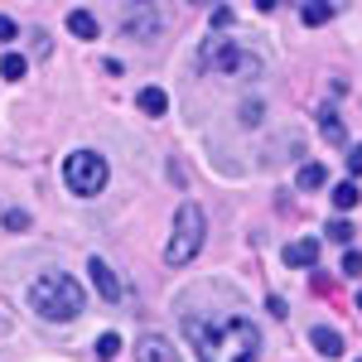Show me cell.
<instances>
[{"label": "cell", "instance_id": "obj_24", "mask_svg": "<svg viewBox=\"0 0 362 362\" xmlns=\"http://www.w3.org/2000/svg\"><path fill=\"white\" fill-rule=\"evenodd\" d=\"M348 174H362V145L348 150Z\"/></svg>", "mask_w": 362, "mask_h": 362}, {"label": "cell", "instance_id": "obj_23", "mask_svg": "<svg viewBox=\"0 0 362 362\" xmlns=\"http://www.w3.org/2000/svg\"><path fill=\"white\" fill-rule=\"evenodd\" d=\"M15 34H20V29H15V20H10V15H0V44H10Z\"/></svg>", "mask_w": 362, "mask_h": 362}, {"label": "cell", "instance_id": "obj_12", "mask_svg": "<svg viewBox=\"0 0 362 362\" xmlns=\"http://www.w3.org/2000/svg\"><path fill=\"white\" fill-rule=\"evenodd\" d=\"M319 131H324L329 145H343V140H348V131H343V121H338L334 107H324V112H319Z\"/></svg>", "mask_w": 362, "mask_h": 362}, {"label": "cell", "instance_id": "obj_16", "mask_svg": "<svg viewBox=\"0 0 362 362\" xmlns=\"http://www.w3.org/2000/svg\"><path fill=\"white\" fill-rule=\"evenodd\" d=\"M358 184H353V179H343V184H338L334 189V208H343V213H348V208H358Z\"/></svg>", "mask_w": 362, "mask_h": 362}, {"label": "cell", "instance_id": "obj_9", "mask_svg": "<svg viewBox=\"0 0 362 362\" xmlns=\"http://www.w3.org/2000/svg\"><path fill=\"white\" fill-rule=\"evenodd\" d=\"M155 29H160L155 10H126V34H131V39H150Z\"/></svg>", "mask_w": 362, "mask_h": 362}, {"label": "cell", "instance_id": "obj_2", "mask_svg": "<svg viewBox=\"0 0 362 362\" xmlns=\"http://www.w3.org/2000/svg\"><path fill=\"white\" fill-rule=\"evenodd\" d=\"M29 309H39L44 319H54V324H68V319H78L87 309V295L83 285L73 276H63V271H44V276L29 280Z\"/></svg>", "mask_w": 362, "mask_h": 362}, {"label": "cell", "instance_id": "obj_13", "mask_svg": "<svg viewBox=\"0 0 362 362\" xmlns=\"http://www.w3.org/2000/svg\"><path fill=\"white\" fill-rule=\"evenodd\" d=\"M68 34H78V39H97V20H92V10H68Z\"/></svg>", "mask_w": 362, "mask_h": 362}, {"label": "cell", "instance_id": "obj_10", "mask_svg": "<svg viewBox=\"0 0 362 362\" xmlns=\"http://www.w3.org/2000/svg\"><path fill=\"white\" fill-rule=\"evenodd\" d=\"M285 261H290V266H314V261H319V242H314V237L290 242V247H285Z\"/></svg>", "mask_w": 362, "mask_h": 362}, {"label": "cell", "instance_id": "obj_25", "mask_svg": "<svg viewBox=\"0 0 362 362\" xmlns=\"http://www.w3.org/2000/svg\"><path fill=\"white\" fill-rule=\"evenodd\" d=\"M223 25H232V10H227V5H223V10H213V29H223Z\"/></svg>", "mask_w": 362, "mask_h": 362}, {"label": "cell", "instance_id": "obj_11", "mask_svg": "<svg viewBox=\"0 0 362 362\" xmlns=\"http://www.w3.org/2000/svg\"><path fill=\"white\" fill-rule=\"evenodd\" d=\"M140 112H145V116H165L169 112L165 87H140Z\"/></svg>", "mask_w": 362, "mask_h": 362}, {"label": "cell", "instance_id": "obj_20", "mask_svg": "<svg viewBox=\"0 0 362 362\" xmlns=\"http://www.w3.org/2000/svg\"><path fill=\"white\" fill-rule=\"evenodd\" d=\"M343 276H362V251H343Z\"/></svg>", "mask_w": 362, "mask_h": 362}, {"label": "cell", "instance_id": "obj_22", "mask_svg": "<svg viewBox=\"0 0 362 362\" xmlns=\"http://www.w3.org/2000/svg\"><path fill=\"white\" fill-rule=\"evenodd\" d=\"M242 126H261V102H242Z\"/></svg>", "mask_w": 362, "mask_h": 362}, {"label": "cell", "instance_id": "obj_17", "mask_svg": "<svg viewBox=\"0 0 362 362\" xmlns=\"http://www.w3.org/2000/svg\"><path fill=\"white\" fill-rule=\"evenodd\" d=\"M25 73H29V63L20 54H5V58H0V78H25Z\"/></svg>", "mask_w": 362, "mask_h": 362}, {"label": "cell", "instance_id": "obj_4", "mask_svg": "<svg viewBox=\"0 0 362 362\" xmlns=\"http://www.w3.org/2000/svg\"><path fill=\"white\" fill-rule=\"evenodd\" d=\"M203 232H208L203 208H198V203H179V213H174V237H169V247H165L169 266H189L198 256V247H203Z\"/></svg>", "mask_w": 362, "mask_h": 362}, {"label": "cell", "instance_id": "obj_6", "mask_svg": "<svg viewBox=\"0 0 362 362\" xmlns=\"http://www.w3.org/2000/svg\"><path fill=\"white\" fill-rule=\"evenodd\" d=\"M87 271H92V285H97V295H102V300H121V280H116V271L102 261V256H92V266H87Z\"/></svg>", "mask_w": 362, "mask_h": 362}, {"label": "cell", "instance_id": "obj_26", "mask_svg": "<svg viewBox=\"0 0 362 362\" xmlns=\"http://www.w3.org/2000/svg\"><path fill=\"white\" fill-rule=\"evenodd\" d=\"M358 309H362V290H358Z\"/></svg>", "mask_w": 362, "mask_h": 362}, {"label": "cell", "instance_id": "obj_5", "mask_svg": "<svg viewBox=\"0 0 362 362\" xmlns=\"http://www.w3.org/2000/svg\"><path fill=\"white\" fill-rule=\"evenodd\" d=\"M107 160L97 155V150H73L68 160H63V184L73 189L78 198H97L102 189H107Z\"/></svg>", "mask_w": 362, "mask_h": 362}, {"label": "cell", "instance_id": "obj_14", "mask_svg": "<svg viewBox=\"0 0 362 362\" xmlns=\"http://www.w3.org/2000/svg\"><path fill=\"white\" fill-rule=\"evenodd\" d=\"M324 179H329V169L324 165H300V174H295V184H300V189H324Z\"/></svg>", "mask_w": 362, "mask_h": 362}, {"label": "cell", "instance_id": "obj_27", "mask_svg": "<svg viewBox=\"0 0 362 362\" xmlns=\"http://www.w3.org/2000/svg\"><path fill=\"white\" fill-rule=\"evenodd\" d=\"M358 362H362V358H358Z\"/></svg>", "mask_w": 362, "mask_h": 362}, {"label": "cell", "instance_id": "obj_21", "mask_svg": "<svg viewBox=\"0 0 362 362\" xmlns=\"http://www.w3.org/2000/svg\"><path fill=\"white\" fill-rule=\"evenodd\" d=\"M5 227H10V232H25V227H29V213L10 208V213H5Z\"/></svg>", "mask_w": 362, "mask_h": 362}, {"label": "cell", "instance_id": "obj_3", "mask_svg": "<svg viewBox=\"0 0 362 362\" xmlns=\"http://www.w3.org/2000/svg\"><path fill=\"white\" fill-rule=\"evenodd\" d=\"M198 63L208 68V73H218V78H261V58L251 54V49H242L237 39H208L203 44V54H198Z\"/></svg>", "mask_w": 362, "mask_h": 362}, {"label": "cell", "instance_id": "obj_1", "mask_svg": "<svg viewBox=\"0 0 362 362\" xmlns=\"http://www.w3.org/2000/svg\"><path fill=\"white\" fill-rule=\"evenodd\" d=\"M184 338L194 343L198 362H256L261 358V334L242 314H223V319H184Z\"/></svg>", "mask_w": 362, "mask_h": 362}, {"label": "cell", "instance_id": "obj_8", "mask_svg": "<svg viewBox=\"0 0 362 362\" xmlns=\"http://www.w3.org/2000/svg\"><path fill=\"white\" fill-rule=\"evenodd\" d=\"M309 343H314L319 358H343V334L338 329H324L319 324V329H309Z\"/></svg>", "mask_w": 362, "mask_h": 362}, {"label": "cell", "instance_id": "obj_15", "mask_svg": "<svg viewBox=\"0 0 362 362\" xmlns=\"http://www.w3.org/2000/svg\"><path fill=\"white\" fill-rule=\"evenodd\" d=\"M300 20H305V25H329V20H334V5H329V0H314V5L300 10Z\"/></svg>", "mask_w": 362, "mask_h": 362}, {"label": "cell", "instance_id": "obj_7", "mask_svg": "<svg viewBox=\"0 0 362 362\" xmlns=\"http://www.w3.org/2000/svg\"><path fill=\"white\" fill-rule=\"evenodd\" d=\"M140 362H179V348L160 334H145L140 338Z\"/></svg>", "mask_w": 362, "mask_h": 362}, {"label": "cell", "instance_id": "obj_18", "mask_svg": "<svg viewBox=\"0 0 362 362\" xmlns=\"http://www.w3.org/2000/svg\"><path fill=\"white\" fill-rule=\"evenodd\" d=\"M116 353H121V338H116V334H102V338H97V358H102V362H112Z\"/></svg>", "mask_w": 362, "mask_h": 362}, {"label": "cell", "instance_id": "obj_19", "mask_svg": "<svg viewBox=\"0 0 362 362\" xmlns=\"http://www.w3.org/2000/svg\"><path fill=\"white\" fill-rule=\"evenodd\" d=\"M329 237L348 247V242H353V223H343V218H334V223H329Z\"/></svg>", "mask_w": 362, "mask_h": 362}]
</instances>
